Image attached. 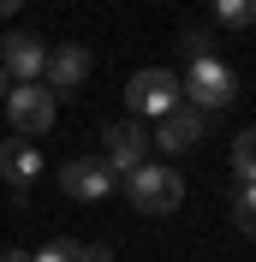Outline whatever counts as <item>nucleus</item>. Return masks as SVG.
<instances>
[{"mask_svg":"<svg viewBox=\"0 0 256 262\" xmlns=\"http://www.w3.org/2000/svg\"><path fill=\"white\" fill-rule=\"evenodd\" d=\"M6 90H12V83H6V72H0V101H6Z\"/></svg>","mask_w":256,"mask_h":262,"instance_id":"6ab92c4d","label":"nucleus"},{"mask_svg":"<svg viewBox=\"0 0 256 262\" xmlns=\"http://www.w3.org/2000/svg\"><path fill=\"white\" fill-rule=\"evenodd\" d=\"M125 196H131V209H143V214H173L179 203H185V179H179V167H167V161H143L125 179Z\"/></svg>","mask_w":256,"mask_h":262,"instance_id":"f03ea898","label":"nucleus"},{"mask_svg":"<svg viewBox=\"0 0 256 262\" xmlns=\"http://www.w3.org/2000/svg\"><path fill=\"white\" fill-rule=\"evenodd\" d=\"M215 18L226 30H250L256 24V0H215Z\"/></svg>","mask_w":256,"mask_h":262,"instance_id":"ddd939ff","label":"nucleus"},{"mask_svg":"<svg viewBox=\"0 0 256 262\" xmlns=\"http://www.w3.org/2000/svg\"><path fill=\"white\" fill-rule=\"evenodd\" d=\"M179 48L191 54V60H203V54H215V42H208V30H185V36H179Z\"/></svg>","mask_w":256,"mask_h":262,"instance_id":"2eb2a0df","label":"nucleus"},{"mask_svg":"<svg viewBox=\"0 0 256 262\" xmlns=\"http://www.w3.org/2000/svg\"><path fill=\"white\" fill-rule=\"evenodd\" d=\"M232 173H239V185H256V131L232 137Z\"/></svg>","mask_w":256,"mask_h":262,"instance_id":"9b49d317","label":"nucleus"},{"mask_svg":"<svg viewBox=\"0 0 256 262\" xmlns=\"http://www.w3.org/2000/svg\"><path fill=\"white\" fill-rule=\"evenodd\" d=\"M42 66H48V48L36 30H6L0 36V72L6 83H42Z\"/></svg>","mask_w":256,"mask_h":262,"instance_id":"423d86ee","label":"nucleus"},{"mask_svg":"<svg viewBox=\"0 0 256 262\" xmlns=\"http://www.w3.org/2000/svg\"><path fill=\"white\" fill-rule=\"evenodd\" d=\"M42 173V155L30 149V137H6L0 143V179L12 185V203H24L30 196V179Z\"/></svg>","mask_w":256,"mask_h":262,"instance_id":"9d476101","label":"nucleus"},{"mask_svg":"<svg viewBox=\"0 0 256 262\" xmlns=\"http://www.w3.org/2000/svg\"><path fill=\"white\" fill-rule=\"evenodd\" d=\"M208 125H215L208 114H197V107H185V101H179L173 114H161V119H155V131H149V137H155L161 155H185V149L203 143V131H208Z\"/></svg>","mask_w":256,"mask_h":262,"instance_id":"0eeeda50","label":"nucleus"},{"mask_svg":"<svg viewBox=\"0 0 256 262\" xmlns=\"http://www.w3.org/2000/svg\"><path fill=\"white\" fill-rule=\"evenodd\" d=\"M18 6H24V0H0V18H12V12H18Z\"/></svg>","mask_w":256,"mask_h":262,"instance_id":"a211bd4d","label":"nucleus"},{"mask_svg":"<svg viewBox=\"0 0 256 262\" xmlns=\"http://www.w3.org/2000/svg\"><path fill=\"white\" fill-rule=\"evenodd\" d=\"M185 83V107H197V114H226L232 107V96H239V78H232V66L215 60V54H203V60H191V78H179Z\"/></svg>","mask_w":256,"mask_h":262,"instance_id":"f257e3e1","label":"nucleus"},{"mask_svg":"<svg viewBox=\"0 0 256 262\" xmlns=\"http://www.w3.org/2000/svg\"><path fill=\"white\" fill-rule=\"evenodd\" d=\"M72 250H78V238H48L42 250H30V262H72Z\"/></svg>","mask_w":256,"mask_h":262,"instance_id":"4468645a","label":"nucleus"},{"mask_svg":"<svg viewBox=\"0 0 256 262\" xmlns=\"http://www.w3.org/2000/svg\"><path fill=\"white\" fill-rule=\"evenodd\" d=\"M72 262H113V250H108V245H78Z\"/></svg>","mask_w":256,"mask_h":262,"instance_id":"dca6fc26","label":"nucleus"},{"mask_svg":"<svg viewBox=\"0 0 256 262\" xmlns=\"http://www.w3.org/2000/svg\"><path fill=\"white\" fill-rule=\"evenodd\" d=\"M113 185H119V179H113L108 161H96V155H78V161H66V167H60V191H66V196H78V203H101Z\"/></svg>","mask_w":256,"mask_h":262,"instance_id":"1a4fd4ad","label":"nucleus"},{"mask_svg":"<svg viewBox=\"0 0 256 262\" xmlns=\"http://www.w3.org/2000/svg\"><path fill=\"white\" fill-rule=\"evenodd\" d=\"M54 90L48 83H12L6 90V119H12L18 137H42V131H54Z\"/></svg>","mask_w":256,"mask_h":262,"instance_id":"39448f33","label":"nucleus"},{"mask_svg":"<svg viewBox=\"0 0 256 262\" xmlns=\"http://www.w3.org/2000/svg\"><path fill=\"white\" fill-rule=\"evenodd\" d=\"M179 101H185V83H179V72H167V66H149V72H137V78L125 83L131 119H161V114H173Z\"/></svg>","mask_w":256,"mask_h":262,"instance_id":"7ed1b4c3","label":"nucleus"},{"mask_svg":"<svg viewBox=\"0 0 256 262\" xmlns=\"http://www.w3.org/2000/svg\"><path fill=\"white\" fill-rule=\"evenodd\" d=\"M149 149H155V137H149L143 119H113L108 137H101V161H108L113 179H131V173L149 161Z\"/></svg>","mask_w":256,"mask_h":262,"instance_id":"20e7f679","label":"nucleus"},{"mask_svg":"<svg viewBox=\"0 0 256 262\" xmlns=\"http://www.w3.org/2000/svg\"><path fill=\"white\" fill-rule=\"evenodd\" d=\"M90 48L83 42H66V48H48V66H42V83H48L54 96H72V90H83L90 83Z\"/></svg>","mask_w":256,"mask_h":262,"instance_id":"6e6552de","label":"nucleus"},{"mask_svg":"<svg viewBox=\"0 0 256 262\" xmlns=\"http://www.w3.org/2000/svg\"><path fill=\"white\" fill-rule=\"evenodd\" d=\"M232 221L244 238H256V185H232Z\"/></svg>","mask_w":256,"mask_h":262,"instance_id":"f8f14e48","label":"nucleus"},{"mask_svg":"<svg viewBox=\"0 0 256 262\" xmlns=\"http://www.w3.org/2000/svg\"><path fill=\"white\" fill-rule=\"evenodd\" d=\"M0 262H30V250H0Z\"/></svg>","mask_w":256,"mask_h":262,"instance_id":"f3484780","label":"nucleus"}]
</instances>
